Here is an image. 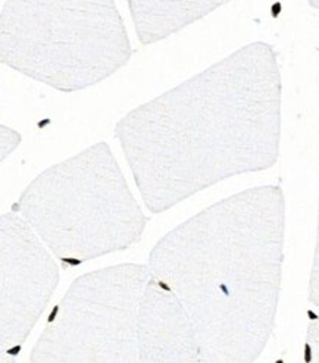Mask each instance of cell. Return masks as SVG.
Here are the masks:
<instances>
[{"instance_id": "6da1fadb", "label": "cell", "mask_w": 319, "mask_h": 363, "mask_svg": "<svg viewBox=\"0 0 319 363\" xmlns=\"http://www.w3.org/2000/svg\"><path fill=\"white\" fill-rule=\"evenodd\" d=\"M281 93L275 49L254 42L119 119L113 134L149 212L272 168L280 157Z\"/></svg>"}, {"instance_id": "7a4b0ae2", "label": "cell", "mask_w": 319, "mask_h": 363, "mask_svg": "<svg viewBox=\"0 0 319 363\" xmlns=\"http://www.w3.org/2000/svg\"><path fill=\"white\" fill-rule=\"evenodd\" d=\"M286 199L280 186L228 196L168 231L149 253L194 325L201 363H252L280 305Z\"/></svg>"}, {"instance_id": "3957f363", "label": "cell", "mask_w": 319, "mask_h": 363, "mask_svg": "<svg viewBox=\"0 0 319 363\" xmlns=\"http://www.w3.org/2000/svg\"><path fill=\"white\" fill-rule=\"evenodd\" d=\"M11 211L35 231L62 268L133 247L150 220L105 141L40 172Z\"/></svg>"}, {"instance_id": "277c9868", "label": "cell", "mask_w": 319, "mask_h": 363, "mask_svg": "<svg viewBox=\"0 0 319 363\" xmlns=\"http://www.w3.org/2000/svg\"><path fill=\"white\" fill-rule=\"evenodd\" d=\"M133 46L115 0H5L0 62L71 94L123 69Z\"/></svg>"}, {"instance_id": "5b68a950", "label": "cell", "mask_w": 319, "mask_h": 363, "mask_svg": "<svg viewBox=\"0 0 319 363\" xmlns=\"http://www.w3.org/2000/svg\"><path fill=\"white\" fill-rule=\"evenodd\" d=\"M147 264H119L79 275L49 315L33 363H137L138 313Z\"/></svg>"}, {"instance_id": "8992f818", "label": "cell", "mask_w": 319, "mask_h": 363, "mask_svg": "<svg viewBox=\"0 0 319 363\" xmlns=\"http://www.w3.org/2000/svg\"><path fill=\"white\" fill-rule=\"evenodd\" d=\"M55 255L13 211L0 216V352L16 356L61 279Z\"/></svg>"}, {"instance_id": "52a82bcc", "label": "cell", "mask_w": 319, "mask_h": 363, "mask_svg": "<svg viewBox=\"0 0 319 363\" xmlns=\"http://www.w3.org/2000/svg\"><path fill=\"white\" fill-rule=\"evenodd\" d=\"M142 363H201L193 320L177 293L152 274L138 313Z\"/></svg>"}, {"instance_id": "ba28073f", "label": "cell", "mask_w": 319, "mask_h": 363, "mask_svg": "<svg viewBox=\"0 0 319 363\" xmlns=\"http://www.w3.org/2000/svg\"><path fill=\"white\" fill-rule=\"evenodd\" d=\"M138 42L150 46L179 33L233 0H127Z\"/></svg>"}, {"instance_id": "9c48e42d", "label": "cell", "mask_w": 319, "mask_h": 363, "mask_svg": "<svg viewBox=\"0 0 319 363\" xmlns=\"http://www.w3.org/2000/svg\"><path fill=\"white\" fill-rule=\"evenodd\" d=\"M309 303L319 308V205H318V225H316V240H315V252L313 262L309 278V289H308Z\"/></svg>"}, {"instance_id": "30bf717a", "label": "cell", "mask_w": 319, "mask_h": 363, "mask_svg": "<svg viewBox=\"0 0 319 363\" xmlns=\"http://www.w3.org/2000/svg\"><path fill=\"white\" fill-rule=\"evenodd\" d=\"M305 362L319 363V318L312 319L308 325L305 341Z\"/></svg>"}, {"instance_id": "8fae6325", "label": "cell", "mask_w": 319, "mask_h": 363, "mask_svg": "<svg viewBox=\"0 0 319 363\" xmlns=\"http://www.w3.org/2000/svg\"><path fill=\"white\" fill-rule=\"evenodd\" d=\"M308 4L315 8V9H319V0H308Z\"/></svg>"}]
</instances>
